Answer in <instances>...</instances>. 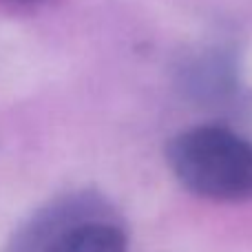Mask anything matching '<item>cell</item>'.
<instances>
[{
  "label": "cell",
  "instance_id": "2",
  "mask_svg": "<svg viewBox=\"0 0 252 252\" xmlns=\"http://www.w3.org/2000/svg\"><path fill=\"white\" fill-rule=\"evenodd\" d=\"M42 252H128V241L115 223L89 219L53 235Z\"/></svg>",
  "mask_w": 252,
  "mask_h": 252
},
{
  "label": "cell",
  "instance_id": "1",
  "mask_svg": "<svg viewBox=\"0 0 252 252\" xmlns=\"http://www.w3.org/2000/svg\"><path fill=\"white\" fill-rule=\"evenodd\" d=\"M166 164L179 186L217 204L252 199V144L219 124L179 130L166 144Z\"/></svg>",
  "mask_w": 252,
  "mask_h": 252
},
{
  "label": "cell",
  "instance_id": "3",
  "mask_svg": "<svg viewBox=\"0 0 252 252\" xmlns=\"http://www.w3.org/2000/svg\"><path fill=\"white\" fill-rule=\"evenodd\" d=\"M0 2H7V4H35V2H42V0H0Z\"/></svg>",
  "mask_w": 252,
  "mask_h": 252
}]
</instances>
